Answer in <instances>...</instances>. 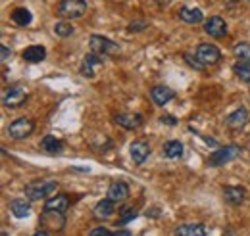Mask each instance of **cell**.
Returning a JSON list of instances; mask_svg holds the SVG:
<instances>
[{"label": "cell", "mask_w": 250, "mask_h": 236, "mask_svg": "<svg viewBox=\"0 0 250 236\" xmlns=\"http://www.w3.org/2000/svg\"><path fill=\"white\" fill-rule=\"evenodd\" d=\"M58 182L56 180H33L25 186V196L29 200H44L56 190Z\"/></svg>", "instance_id": "obj_1"}, {"label": "cell", "mask_w": 250, "mask_h": 236, "mask_svg": "<svg viewBox=\"0 0 250 236\" xmlns=\"http://www.w3.org/2000/svg\"><path fill=\"white\" fill-rule=\"evenodd\" d=\"M239 156H241V148L237 146V144H229V146L218 148L214 154H210L208 165H210V167H223L225 163L237 159Z\"/></svg>", "instance_id": "obj_2"}, {"label": "cell", "mask_w": 250, "mask_h": 236, "mask_svg": "<svg viewBox=\"0 0 250 236\" xmlns=\"http://www.w3.org/2000/svg\"><path fill=\"white\" fill-rule=\"evenodd\" d=\"M25 100H27V90L23 89L21 85H10L2 94V104L8 110H16V108L23 106Z\"/></svg>", "instance_id": "obj_3"}, {"label": "cell", "mask_w": 250, "mask_h": 236, "mask_svg": "<svg viewBox=\"0 0 250 236\" xmlns=\"http://www.w3.org/2000/svg\"><path fill=\"white\" fill-rule=\"evenodd\" d=\"M87 12L85 0H62L58 4V16L63 20H77Z\"/></svg>", "instance_id": "obj_4"}, {"label": "cell", "mask_w": 250, "mask_h": 236, "mask_svg": "<svg viewBox=\"0 0 250 236\" xmlns=\"http://www.w3.org/2000/svg\"><path fill=\"white\" fill-rule=\"evenodd\" d=\"M89 46H91V52L102 54V56H110V54H114V52L120 50V44L118 42H114L108 37H100V35H91Z\"/></svg>", "instance_id": "obj_5"}, {"label": "cell", "mask_w": 250, "mask_h": 236, "mask_svg": "<svg viewBox=\"0 0 250 236\" xmlns=\"http://www.w3.org/2000/svg\"><path fill=\"white\" fill-rule=\"evenodd\" d=\"M33 131H35V123L27 118H18L16 121H12L10 127H8V135L12 138H16V140L27 138Z\"/></svg>", "instance_id": "obj_6"}, {"label": "cell", "mask_w": 250, "mask_h": 236, "mask_svg": "<svg viewBox=\"0 0 250 236\" xmlns=\"http://www.w3.org/2000/svg\"><path fill=\"white\" fill-rule=\"evenodd\" d=\"M194 56H196L198 61L206 67V65H214V63H218L219 58H221V52H219L218 46H214V44H210V42H202V44L196 46Z\"/></svg>", "instance_id": "obj_7"}, {"label": "cell", "mask_w": 250, "mask_h": 236, "mask_svg": "<svg viewBox=\"0 0 250 236\" xmlns=\"http://www.w3.org/2000/svg\"><path fill=\"white\" fill-rule=\"evenodd\" d=\"M63 225H65L63 211H50V209L42 211V215H41V229H44V231H62Z\"/></svg>", "instance_id": "obj_8"}, {"label": "cell", "mask_w": 250, "mask_h": 236, "mask_svg": "<svg viewBox=\"0 0 250 236\" xmlns=\"http://www.w3.org/2000/svg\"><path fill=\"white\" fill-rule=\"evenodd\" d=\"M106 56H102V54H87L83 61H81V67H79V73L85 77V79H93L94 75H96V69L102 65V61H104Z\"/></svg>", "instance_id": "obj_9"}, {"label": "cell", "mask_w": 250, "mask_h": 236, "mask_svg": "<svg viewBox=\"0 0 250 236\" xmlns=\"http://www.w3.org/2000/svg\"><path fill=\"white\" fill-rule=\"evenodd\" d=\"M204 33L214 37V39H223L227 35V23L221 16H212L210 20L204 21Z\"/></svg>", "instance_id": "obj_10"}, {"label": "cell", "mask_w": 250, "mask_h": 236, "mask_svg": "<svg viewBox=\"0 0 250 236\" xmlns=\"http://www.w3.org/2000/svg\"><path fill=\"white\" fill-rule=\"evenodd\" d=\"M129 156H131V159H133L135 165H143V163L148 159V156H150V146H148V142H145V140H135V142L129 146Z\"/></svg>", "instance_id": "obj_11"}, {"label": "cell", "mask_w": 250, "mask_h": 236, "mask_svg": "<svg viewBox=\"0 0 250 236\" xmlns=\"http://www.w3.org/2000/svg\"><path fill=\"white\" fill-rule=\"evenodd\" d=\"M223 198H225V202L231 204V206H241V204L245 202V198H247V190H245L243 186L229 184V186L223 188Z\"/></svg>", "instance_id": "obj_12"}, {"label": "cell", "mask_w": 250, "mask_h": 236, "mask_svg": "<svg viewBox=\"0 0 250 236\" xmlns=\"http://www.w3.org/2000/svg\"><path fill=\"white\" fill-rule=\"evenodd\" d=\"M108 198L114 202V204H122L129 198V186L125 184L124 180H116L110 184L108 188Z\"/></svg>", "instance_id": "obj_13"}, {"label": "cell", "mask_w": 250, "mask_h": 236, "mask_svg": "<svg viewBox=\"0 0 250 236\" xmlns=\"http://www.w3.org/2000/svg\"><path fill=\"white\" fill-rule=\"evenodd\" d=\"M114 121L120 125V127H124L127 131H135V129H139V127H143V123H145V119L143 116H139V114H118Z\"/></svg>", "instance_id": "obj_14"}, {"label": "cell", "mask_w": 250, "mask_h": 236, "mask_svg": "<svg viewBox=\"0 0 250 236\" xmlns=\"http://www.w3.org/2000/svg\"><path fill=\"white\" fill-rule=\"evenodd\" d=\"M150 98L156 106H166L167 102H171L175 98V92L169 89V87H164V85H156L150 90Z\"/></svg>", "instance_id": "obj_15"}, {"label": "cell", "mask_w": 250, "mask_h": 236, "mask_svg": "<svg viewBox=\"0 0 250 236\" xmlns=\"http://www.w3.org/2000/svg\"><path fill=\"white\" fill-rule=\"evenodd\" d=\"M247 123H249V112H247L245 108H239V110H235L233 114H229V116L225 118V125H227L229 129H233V131L243 129Z\"/></svg>", "instance_id": "obj_16"}, {"label": "cell", "mask_w": 250, "mask_h": 236, "mask_svg": "<svg viewBox=\"0 0 250 236\" xmlns=\"http://www.w3.org/2000/svg\"><path fill=\"white\" fill-rule=\"evenodd\" d=\"M177 16H179L181 21H185V23H188V25H196V23L204 21V14H202L200 8H188V6H183V8L177 12Z\"/></svg>", "instance_id": "obj_17"}, {"label": "cell", "mask_w": 250, "mask_h": 236, "mask_svg": "<svg viewBox=\"0 0 250 236\" xmlns=\"http://www.w3.org/2000/svg\"><path fill=\"white\" fill-rule=\"evenodd\" d=\"M10 211H12V215L18 217V219L29 217V213H31V200H29V198H27V200H23V198H14V200L10 202Z\"/></svg>", "instance_id": "obj_18"}, {"label": "cell", "mask_w": 250, "mask_h": 236, "mask_svg": "<svg viewBox=\"0 0 250 236\" xmlns=\"http://www.w3.org/2000/svg\"><path fill=\"white\" fill-rule=\"evenodd\" d=\"M41 150H42L44 154H48V156H58L63 150V142L58 137H54V135H46V137L41 140Z\"/></svg>", "instance_id": "obj_19"}, {"label": "cell", "mask_w": 250, "mask_h": 236, "mask_svg": "<svg viewBox=\"0 0 250 236\" xmlns=\"http://www.w3.org/2000/svg\"><path fill=\"white\" fill-rule=\"evenodd\" d=\"M208 231L202 223H187L175 229V236H206Z\"/></svg>", "instance_id": "obj_20"}, {"label": "cell", "mask_w": 250, "mask_h": 236, "mask_svg": "<svg viewBox=\"0 0 250 236\" xmlns=\"http://www.w3.org/2000/svg\"><path fill=\"white\" fill-rule=\"evenodd\" d=\"M21 58L29 61V63H39V61L46 58V50H44L42 44H31L21 52Z\"/></svg>", "instance_id": "obj_21"}, {"label": "cell", "mask_w": 250, "mask_h": 236, "mask_svg": "<svg viewBox=\"0 0 250 236\" xmlns=\"http://www.w3.org/2000/svg\"><path fill=\"white\" fill-rule=\"evenodd\" d=\"M93 215L96 219H110L114 215V202L110 198L100 200L96 206L93 207Z\"/></svg>", "instance_id": "obj_22"}, {"label": "cell", "mask_w": 250, "mask_h": 236, "mask_svg": "<svg viewBox=\"0 0 250 236\" xmlns=\"http://www.w3.org/2000/svg\"><path fill=\"white\" fill-rule=\"evenodd\" d=\"M67 206H69V196L67 194H56V196H52L44 202V209H50V211H65Z\"/></svg>", "instance_id": "obj_23"}, {"label": "cell", "mask_w": 250, "mask_h": 236, "mask_svg": "<svg viewBox=\"0 0 250 236\" xmlns=\"http://www.w3.org/2000/svg\"><path fill=\"white\" fill-rule=\"evenodd\" d=\"M162 150H164V156L167 159H179L183 156V144L179 140H167Z\"/></svg>", "instance_id": "obj_24"}, {"label": "cell", "mask_w": 250, "mask_h": 236, "mask_svg": "<svg viewBox=\"0 0 250 236\" xmlns=\"http://www.w3.org/2000/svg\"><path fill=\"white\" fill-rule=\"evenodd\" d=\"M12 21H14L16 25H20V27H27L33 21L31 12H29L27 8H16V10L12 12Z\"/></svg>", "instance_id": "obj_25"}, {"label": "cell", "mask_w": 250, "mask_h": 236, "mask_svg": "<svg viewBox=\"0 0 250 236\" xmlns=\"http://www.w3.org/2000/svg\"><path fill=\"white\" fill-rule=\"evenodd\" d=\"M233 73H235L243 83H250V63L249 61L239 59V61L233 65Z\"/></svg>", "instance_id": "obj_26"}, {"label": "cell", "mask_w": 250, "mask_h": 236, "mask_svg": "<svg viewBox=\"0 0 250 236\" xmlns=\"http://www.w3.org/2000/svg\"><path fill=\"white\" fill-rule=\"evenodd\" d=\"M233 52H235V56H237L239 59L249 61L250 63V44L249 42H239V44H235Z\"/></svg>", "instance_id": "obj_27"}, {"label": "cell", "mask_w": 250, "mask_h": 236, "mask_svg": "<svg viewBox=\"0 0 250 236\" xmlns=\"http://www.w3.org/2000/svg\"><path fill=\"white\" fill-rule=\"evenodd\" d=\"M54 33L58 35V37H62V39H67V37H71L75 29H73V25L71 23H67V21H60V23H56L54 25Z\"/></svg>", "instance_id": "obj_28"}, {"label": "cell", "mask_w": 250, "mask_h": 236, "mask_svg": "<svg viewBox=\"0 0 250 236\" xmlns=\"http://www.w3.org/2000/svg\"><path fill=\"white\" fill-rule=\"evenodd\" d=\"M137 217V209L135 207H122L120 211V219H118V225H127L129 221H133Z\"/></svg>", "instance_id": "obj_29"}, {"label": "cell", "mask_w": 250, "mask_h": 236, "mask_svg": "<svg viewBox=\"0 0 250 236\" xmlns=\"http://www.w3.org/2000/svg\"><path fill=\"white\" fill-rule=\"evenodd\" d=\"M146 27H148L146 21H133V23H129L127 31H129V33H139V31H145Z\"/></svg>", "instance_id": "obj_30"}, {"label": "cell", "mask_w": 250, "mask_h": 236, "mask_svg": "<svg viewBox=\"0 0 250 236\" xmlns=\"http://www.w3.org/2000/svg\"><path fill=\"white\" fill-rule=\"evenodd\" d=\"M185 59H187V63L190 65V67H194V69H198V71H200V69H204V65L198 61V58H196V56L192 58L190 54H185Z\"/></svg>", "instance_id": "obj_31"}, {"label": "cell", "mask_w": 250, "mask_h": 236, "mask_svg": "<svg viewBox=\"0 0 250 236\" xmlns=\"http://www.w3.org/2000/svg\"><path fill=\"white\" fill-rule=\"evenodd\" d=\"M89 236H110V231L106 227H96L89 233Z\"/></svg>", "instance_id": "obj_32"}, {"label": "cell", "mask_w": 250, "mask_h": 236, "mask_svg": "<svg viewBox=\"0 0 250 236\" xmlns=\"http://www.w3.org/2000/svg\"><path fill=\"white\" fill-rule=\"evenodd\" d=\"M160 123H164V125H171V127H173V125H177V119L173 118V116H162V118H160Z\"/></svg>", "instance_id": "obj_33"}, {"label": "cell", "mask_w": 250, "mask_h": 236, "mask_svg": "<svg viewBox=\"0 0 250 236\" xmlns=\"http://www.w3.org/2000/svg\"><path fill=\"white\" fill-rule=\"evenodd\" d=\"M0 52H2V61H8V58H10V48L6 44H2L0 46Z\"/></svg>", "instance_id": "obj_34"}, {"label": "cell", "mask_w": 250, "mask_h": 236, "mask_svg": "<svg viewBox=\"0 0 250 236\" xmlns=\"http://www.w3.org/2000/svg\"><path fill=\"white\" fill-rule=\"evenodd\" d=\"M110 236H131V231H127V229H120V231L110 233Z\"/></svg>", "instance_id": "obj_35"}, {"label": "cell", "mask_w": 250, "mask_h": 236, "mask_svg": "<svg viewBox=\"0 0 250 236\" xmlns=\"http://www.w3.org/2000/svg\"><path fill=\"white\" fill-rule=\"evenodd\" d=\"M33 236H50V235H48V233H46L44 229H39V231H37V233H35Z\"/></svg>", "instance_id": "obj_36"}, {"label": "cell", "mask_w": 250, "mask_h": 236, "mask_svg": "<svg viewBox=\"0 0 250 236\" xmlns=\"http://www.w3.org/2000/svg\"><path fill=\"white\" fill-rule=\"evenodd\" d=\"M158 6H167V4H171V0H156Z\"/></svg>", "instance_id": "obj_37"}, {"label": "cell", "mask_w": 250, "mask_h": 236, "mask_svg": "<svg viewBox=\"0 0 250 236\" xmlns=\"http://www.w3.org/2000/svg\"><path fill=\"white\" fill-rule=\"evenodd\" d=\"M2 236H8V235H6V233H2Z\"/></svg>", "instance_id": "obj_38"}]
</instances>
